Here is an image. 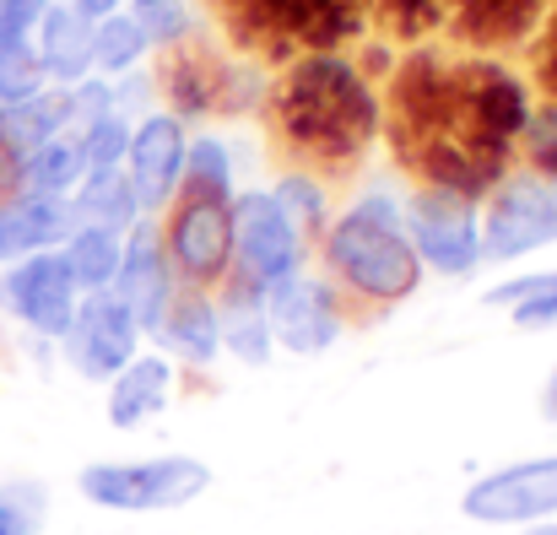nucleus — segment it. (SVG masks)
<instances>
[{
  "label": "nucleus",
  "instance_id": "obj_24",
  "mask_svg": "<svg viewBox=\"0 0 557 535\" xmlns=\"http://www.w3.org/2000/svg\"><path fill=\"white\" fill-rule=\"evenodd\" d=\"M482 303L487 309H509V320L520 331H553L557 325V265L553 271H525V276H509V282L487 287Z\"/></svg>",
  "mask_w": 557,
  "mask_h": 535
},
{
  "label": "nucleus",
  "instance_id": "obj_37",
  "mask_svg": "<svg viewBox=\"0 0 557 535\" xmlns=\"http://www.w3.org/2000/svg\"><path fill=\"white\" fill-rule=\"evenodd\" d=\"M22 189V158L5 147V136H0V200H11Z\"/></svg>",
  "mask_w": 557,
  "mask_h": 535
},
{
  "label": "nucleus",
  "instance_id": "obj_1",
  "mask_svg": "<svg viewBox=\"0 0 557 535\" xmlns=\"http://www.w3.org/2000/svg\"><path fill=\"white\" fill-rule=\"evenodd\" d=\"M531 109L536 92L504 54L411 43V54L389 71L384 136L417 184L482 200L509 174Z\"/></svg>",
  "mask_w": 557,
  "mask_h": 535
},
{
  "label": "nucleus",
  "instance_id": "obj_2",
  "mask_svg": "<svg viewBox=\"0 0 557 535\" xmlns=\"http://www.w3.org/2000/svg\"><path fill=\"white\" fill-rule=\"evenodd\" d=\"M265 120L293 169L352 174L384 136V98L347 49H304L265 87Z\"/></svg>",
  "mask_w": 557,
  "mask_h": 535
},
{
  "label": "nucleus",
  "instance_id": "obj_36",
  "mask_svg": "<svg viewBox=\"0 0 557 535\" xmlns=\"http://www.w3.org/2000/svg\"><path fill=\"white\" fill-rule=\"evenodd\" d=\"M536 82L547 87V98L557 103V0L547 11V22H542V33H536Z\"/></svg>",
  "mask_w": 557,
  "mask_h": 535
},
{
  "label": "nucleus",
  "instance_id": "obj_13",
  "mask_svg": "<svg viewBox=\"0 0 557 535\" xmlns=\"http://www.w3.org/2000/svg\"><path fill=\"white\" fill-rule=\"evenodd\" d=\"M147 336L163 331L174 298H180V276L169 265V249H163V227L158 216H141L131 233H125V254H120V271H114V287H109Z\"/></svg>",
  "mask_w": 557,
  "mask_h": 535
},
{
  "label": "nucleus",
  "instance_id": "obj_28",
  "mask_svg": "<svg viewBox=\"0 0 557 535\" xmlns=\"http://www.w3.org/2000/svg\"><path fill=\"white\" fill-rule=\"evenodd\" d=\"M271 195H276V206L293 216V227H298L304 238H320V233H325V222H331V189H325L320 174L287 169V174L271 184Z\"/></svg>",
  "mask_w": 557,
  "mask_h": 535
},
{
  "label": "nucleus",
  "instance_id": "obj_30",
  "mask_svg": "<svg viewBox=\"0 0 557 535\" xmlns=\"http://www.w3.org/2000/svg\"><path fill=\"white\" fill-rule=\"evenodd\" d=\"M49 87L44 65H38V49L33 38H16V43H0V109L11 103H27Z\"/></svg>",
  "mask_w": 557,
  "mask_h": 535
},
{
  "label": "nucleus",
  "instance_id": "obj_4",
  "mask_svg": "<svg viewBox=\"0 0 557 535\" xmlns=\"http://www.w3.org/2000/svg\"><path fill=\"white\" fill-rule=\"evenodd\" d=\"M82 498L114 514H163L185 509L211 487L206 460L195 455H152V460H92L76 476Z\"/></svg>",
  "mask_w": 557,
  "mask_h": 535
},
{
  "label": "nucleus",
  "instance_id": "obj_20",
  "mask_svg": "<svg viewBox=\"0 0 557 535\" xmlns=\"http://www.w3.org/2000/svg\"><path fill=\"white\" fill-rule=\"evenodd\" d=\"M71 211H76V222H87V227H114V233H131L147 211H141V195H136V184L125 169H92V174L76 184V195H71Z\"/></svg>",
  "mask_w": 557,
  "mask_h": 535
},
{
  "label": "nucleus",
  "instance_id": "obj_38",
  "mask_svg": "<svg viewBox=\"0 0 557 535\" xmlns=\"http://www.w3.org/2000/svg\"><path fill=\"white\" fill-rule=\"evenodd\" d=\"M65 5H76V11H82V16H92V22H103V16L125 11V0H65Z\"/></svg>",
  "mask_w": 557,
  "mask_h": 535
},
{
  "label": "nucleus",
  "instance_id": "obj_16",
  "mask_svg": "<svg viewBox=\"0 0 557 535\" xmlns=\"http://www.w3.org/2000/svg\"><path fill=\"white\" fill-rule=\"evenodd\" d=\"M174 378H180V362H174L169 352L131 357V362L109 378V400H103L109 427H120V433H141L152 416L169 411V400H174Z\"/></svg>",
  "mask_w": 557,
  "mask_h": 535
},
{
  "label": "nucleus",
  "instance_id": "obj_3",
  "mask_svg": "<svg viewBox=\"0 0 557 535\" xmlns=\"http://www.w3.org/2000/svg\"><path fill=\"white\" fill-rule=\"evenodd\" d=\"M320 265L325 282L342 293V303L358 309H400L422 287V260L406 238V200L389 189H363L352 206H342L320 233Z\"/></svg>",
  "mask_w": 557,
  "mask_h": 535
},
{
  "label": "nucleus",
  "instance_id": "obj_39",
  "mask_svg": "<svg viewBox=\"0 0 557 535\" xmlns=\"http://www.w3.org/2000/svg\"><path fill=\"white\" fill-rule=\"evenodd\" d=\"M542 416H547V422H557V368L547 373V384H542Z\"/></svg>",
  "mask_w": 557,
  "mask_h": 535
},
{
  "label": "nucleus",
  "instance_id": "obj_34",
  "mask_svg": "<svg viewBox=\"0 0 557 535\" xmlns=\"http://www.w3.org/2000/svg\"><path fill=\"white\" fill-rule=\"evenodd\" d=\"M44 531V493L38 487H0V535Z\"/></svg>",
  "mask_w": 557,
  "mask_h": 535
},
{
  "label": "nucleus",
  "instance_id": "obj_12",
  "mask_svg": "<svg viewBox=\"0 0 557 535\" xmlns=\"http://www.w3.org/2000/svg\"><path fill=\"white\" fill-rule=\"evenodd\" d=\"M141 341H147V331L136 325V314H131L114 293H82L76 320H71V331L60 336V352H65V362H71L82 378L109 384L131 357H141Z\"/></svg>",
  "mask_w": 557,
  "mask_h": 535
},
{
  "label": "nucleus",
  "instance_id": "obj_9",
  "mask_svg": "<svg viewBox=\"0 0 557 535\" xmlns=\"http://www.w3.org/2000/svg\"><path fill=\"white\" fill-rule=\"evenodd\" d=\"M76 303H82V293H76L60 249H38V254L0 265V314L11 325H22L27 336L60 341L76 320Z\"/></svg>",
  "mask_w": 557,
  "mask_h": 535
},
{
  "label": "nucleus",
  "instance_id": "obj_22",
  "mask_svg": "<svg viewBox=\"0 0 557 535\" xmlns=\"http://www.w3.org/2000/svg\"><path fill=\"white\" fill-rule=\"evenodd\" d=\"M120 254H125V233L87 227V222H76V233L60 244V260H65L76 293H109L114 271H120Z\"/></svg>",
  "mask_w": 557,
  "mask_h": 535
},
{
  "label": "nucleus",
  "instance_id": "obj_32",
  "mask_svg": "<svg viewBox=\"0 0 557 535\" xmlns=\"http://www.w3.org/2000/svg\"><path fill=\"white\" fill-rule=\"evenodd\" d=\"M131 130H136V120H125V114H103L98 125L76 130L82 136V152H87V169H125Z\"/></svg>",
  "mask_w": 557,
  "mask_h": 535
},
{
  "label": "nucleus",
  "instance_id": "obj_26",
  "mask_svg": "<svg viewBox=\"0 0 557 535\" xmlns=\"http://www.w3.org/2000/svg\"><path fill=\"white\" fill-rule=\"evenodd\" d=\"M185 189H195V195H216V200H233V195H238V158H233L227 136H216V130L189 136Z\"/></svg>",
  "mask_w": 557,
  "mask_h": 535
},
{
  "label": "nucleus",
  "instance_id": "obj_18",
  "mask_svg": "<svg viewBox=\"0 0 557 535\" xmlns=\"http://www.w3.org/2000/svg\"><path fill=\"white\" fill-rule=\"evenodd\" d=\"M163 341V352L174 362H189V368H211L222 357V309H216V293H189L180 287L163 331L152 336Z\"/></svg>",
  "mask_w": 557,
  "mask_h": 535
},
{
  "label": "nucleus",
  "instance_id": "obj_11",
  "mask_svg": "<svg viewBox=\"0 0 557 535\" xmlns=\"http://www.w3.org/2000/svg\"><path fill=\"white\" fill-rule=\"evenodd\" d=\"M460 514L476 525H542L557 514V455L515 460L476 476L460 498Z\"/></svg>",
  "mask_w": 557,
  "mask_h": 535
},
{
  "label": "nucleus",
  "instance_id": "obj_8",
  "mask_svg": "<svg viewBox=\"0 0 557 535\" xmlns=\"http://www.w3.org/2000/svg\"><path fill=\"white\" fill-rule=\"evenodd\" d=\"M298 271H309V238L293 227V216L276 206L271 189H238L233 195V282L249 293H265Z\"/></svg>",
  "mask_w": 557,
  "mask_h": 535
},
{
  "label": "nucleus",
  "instance_id": "obj_6",
  "mask_svg": "<svg viewBox=\"0 0 557 535\" xmlns=\"http://www.w3.org/2000/svg\"><path fill=\"white\" fill-rule=\"evenodd\" d=\"M163 249L169 265L189 293H222L233 282V200L180 189V200L163 211Z\"/></svg>",
  "mask_w": 557,
  "mask_h": 535
},
{
  "label": "nucleus",
  "instance_id": "obj_10",
  "mask_svg": "<svg viewBox=\"0 0 557 535\" xmlns=\"http://www.w3.org/2000/svg\"><path fill=\"white\" fill-rule=\"evenodd\" d=\"M260 298H265V320H271L276 352L320 357V352H331L342 341V331H347L342 293L325 276H314V271H298V276L265 287Z\"/></svg>",
  "mask_w": 557,
  "mask_h": 535
},
{
  "label": "nucleus",
  "instance_id": "obj_21",
  "mask_svg": "<svg viewBox=\"0 0 557 535\" xmlns=\"http://www.w3.org/2000/svg\"><path fill=\"white\" fill-rule=\"evenodd\" d=\"M87 174H92V169H87L82 136H76V130H60L54 141H44L38 152L22 158V189H16V195H60V200H71L76 184Z\"/></svg>",
  "mask_w": 557,
  "mask_h": 535
},
{
  "label": "nucleus",
  "instance_id": "obj_27",
  "mask_svg": "<svg viewBox=\"0 0 557 535\" xmlns=\"http://www.w3.org/2000/svg\"><path fill=\"white\" fill-rule=\"evenodd\" d=\"M125 11L141 22L152 54L185 49L189 38H200V11H195V0H125Z\"/></svg>",
  "mask_w": 557,
  "mask_h": 535
},
{
  "label": "nucleus",
  "instance_id": "obj_14",
  "mask_svg": "<svg viewBox=\"0 0 557 535\" xmlns=\"http://www.w3.org/2000/svg\"><path fill=\"white\" fill-rule=\"evenodd\" d=\"M185 152H189V125L169 109H152L136 120L131 130V152H125V174L141 195L147 216H163L180 189H185Z\"/></svg>",
  "mask_w": 557,
  "mask_h": 535
},
{
  "label": "nucleus",
  "instance_id": "obj_35",
  "mask_svg": "<svg viewBox=\"0 0 557 535\" xmlns=\"http://www.w3.org/2000/svg\"><path fill=\"white\" fill-rule=\"evenodd\" d=\"M49 5H54V0H0V43L33 38Z\"/></svg>",
  "mask_w": 557,
  "mask_h": 535
},
{
  "label": "nucleus",
  "instance_id": "obj_23",
  "mask_svg": "<svg viewBox=\"0 0 557 535\" xmlns=\"http://www.w3.org/2000/svg\"><path fill=\"white\" fill-rule=\"evenodd\" d=\"M60 130H71V103H65V87H44L38 98L27 103H11L0 109V136L16 158L38 152L44 141H54Z\"/></svg>",
  "mask_w": 557,
  "mask_h": 535
},
{
  "label": "nucleus",
  "instance_id": "obj_41",
  "mask_svg": "<svg viewBox=\"0 0 557 535\" xmlns=\"http://www.w3.org/2000/svg\"><path fill=\"white\" fill-rule=\"evenodd\" d=\"M0 265H11V254H5V233H0Z\"/></svg>",
  "mask_w": 557,
  "mask_h": 535
},
{
  "label": "nucleus",
  "instance_id": "obj_29",
  "mask_svg": "<svg viewBox=\"0 0 557 535\" xmlns=\"http://www.w3.org/2000/svg\"><path fill=\"white\" fill-rule=\"evenodd\" d=\"M444 16H449V0H369V22L400 43L433 38L444 27Z\"/></svg>",
  "mask_w": 557,
  "mask_h": 535
},
{
  "label": "nucleus",
  "instance_id": "obj_15",
  "mask_svg": "<svg viewBox=\"0 0 557 535\" xmlns=\"http://www.w3.org/2000/svg\"><path fill=\"white\" fill-rule=\"evenodd\" d=\"M553 0H449V27L466 49L482 54H504L520 43H536L542 22H547Z\"/></svg>",
  "mask_w": 557,
  "mask_h": 535
},
{
  "label": "nucleus",
  "instance_id": "obj_7",
  "mask_svg": "<svg viewBox=\"0 0 557 535\" xmlns=\"http://www.w3.org/2000/svg\"><path fill=\"white\" fill-rule=\"evenodd\" d=\"M406 238H411L422 271H433V276L466 282L487 265L482 260V200H471V195L417 184L406 195Z\"/></svg>",
  "mask_w": 557,
  "mask_h": 535
},
{
  "label": "nucleus",
  "instance_id": "obj_17",
  "mask_svg": "<svg viewBox=\"0 0 557 535\" xmlns=\"http://www.w3.org/2000/svg\"><path fill=\"white\" fill-rule=\"evenodd\" d=\"M38 65L49 76V87H76L82 76H92V16H82L76 5L54 0L33 33Z\"/></svg>",
  "mask_w": 557,
  "mask_h": 535
},
{
  "label": "nucleus",
  "instance_id": "obj_19",
  "mask_svg": "<svg viewBox=\"0 0 557 535\" xmlns=\"http://www.w3.org/2000/svg\"><path fill=\"white\" fill-rule=\"evenodd\" d=\"M216 309H222V357L244 362V368H265L276 357V336H271V320H265V298L227 282L216 293Z\"/></svg>",
  "mask_w": 557,
  "mask_h": 535
},
{
  "label": "nucleus",
  "instance_id": "obj_5",
  "mask_svg": "<svg viewBox=\"0 0 557 535\" xmlns=\"http://www.w3.org/2000/svg\"><path fill=\"white\" fill-rule=\"evenodd\" d=\"M557 244V184L509 169L482 195V260L520 265Z\"/></svg>",
  "mask_w": 557,
  "mask_h": 535
},
{
  "label": "nucleus",
  "instance_id": "obj_33",
  "mask_svg": "<svg viewBox=\"0 0 557 535\" xmlns=\"http://www.w3.org/2000/svg\"><path fill=\"white\" fill-rule=\"evenodd\" d=\"M65 103H71V130H87V125H98L103 114H120L114 109V82L109 76H82L76 87H65Z\"/></svg>",
  "mask_w": 557,
  "mask_h": 535
},
{
  "label": "nucleus",
  "instance_id": "obj_31",
  "mask_svg": "<svg viewBox=\"0 0 557 535\" xmlns=\"http://www.w3.org/2000/svg\"><path fill=\"white\" fill-rule=\"evenodd\" d=\"M515 152L525 158V174L557 184V103L553 98H536V109H531V120H525Z\"/></svg>",
  "mask_w": 557,
  "mask_h": 535
},
{
  "label": "nucleus",
  "instance_id": "obj_40",
  "mask_svg": "<svg viewBox=\"0 0 557 535\" xmlns=\"http://www.w3.org/2000/svg\"><path fill=\"white\" fill-rule=\"evenodd\" d=\"M525 535H557V520L553 525H547V520H542V525H525Z\"/></svg>",
  "mask_w": 557,
  "mask_h": 535
},
{
  "label": "nucleus",
  "instance_id": "obj_25",
  "mask_svg": "<svg viewBox=\"0 0 557 535\" xmlns=\"http://www.w3.org/2000/svg\"><path fill=\"white\" fill-rule=\"evenodd\" d=\"M147 54H152V43H147V33H141V22L131 11H114V16L92 22V71L98 76L120 82V76L141 71Z\"/></svg>",
  "mask_w": 557,
  "mask_h": 535
}]
</instances>
